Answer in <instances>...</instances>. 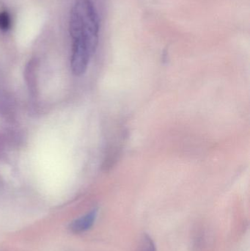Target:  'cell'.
Wrapping results in <instances>:
<instances>
[{
  "mask_svg": "<svg viewBox=\"0 0 250 251\" xmlns=\"http://www.w3.org/2000/svg\"><path fill=\"white\" fill-rule=\"evenodd\" d=\"M97 209H93L86 215L77 218L70 224V228L73 234H82L91 229L97 218Z\"/></svg>",
  "mask_w": 250,
  "mask_h": 251,
  "instance_id": "2",
  "label": "cell"
},
{
  "mask_svg": "<svg viewBox=\"0 0 250 251\" xmlns=\"http://www.w3.org/2000/svg\"><path fill=\"white\" fill-rule=\"evenodd\" d=\"M136 251H157L155 245L148 234H144L139 241Z\"/></svg>",
  "mask_w": 250,
  "mask_h": 251,
  "instance_id": "4",
  "label": "cell"
},
{
  "mask_svg": "<svg viewBox=\"0 0 250 251\" xmlns=\"http://www.w3.org/2000/svg\"><path fill=\"white\" fill-rule=\"evenodd\" d=\"M70 32L73 47L94 54L98 46L99 19L91 0H76L70 13Z\"/></svg>",
  "mask_w": 250,
  "mask_h": 251,
  "instance_id": "1",
  "label": "cell"
},
{
  "mask_svg": "<svg viewBox=\"0 0 250 251\" xmlns=\"http://www.w3.org/2000/svg\"><path fill=\"white\" fill-rule=\"evenodd\" d=\"M25 77L29 87V91L32 95L36 94V76H35V63L34 62H29V65L26 66L25 70Z\"/></svg>",
  "mask_w": 250,
  "mask_h": 251,
  "instance_id": "3",
  "label": "cell"
},
{
  "mask_svg": "<svg viewBox=\"0 0 250 251\" xmlns=\"http://www.w3.org/2000/svg\"><path fill=\"white\" fill-rule=\"evenodd\" d=\"M11 26V19L7 12H0V30L7 31Z\"/></svg>",
  "mask_w": 250,
  "mask_h": 251,
  "instance_id": "5",
  "label": "cell"
}]
</instances>
